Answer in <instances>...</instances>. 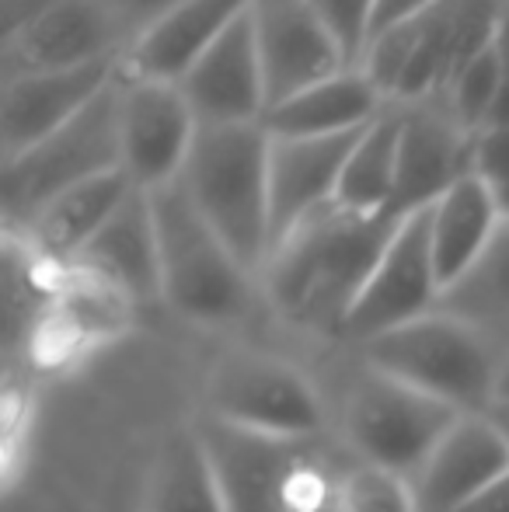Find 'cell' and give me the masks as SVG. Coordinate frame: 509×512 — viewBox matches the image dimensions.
Instances as JSON below:
<instances>
[{
	"label": "cell",
	"mask_w": 509,
	"mask_h": 512,
	"mask_svg": "<svg viewBox=\"0 0 509 512\" xmlns=\"http://www.w3.org/2000/svg\"><path fill=\"white\" fill-rule=\"evenodd\" d=\"M129 32L112 0H53L25 28L4 35V81L123 60Z\"/></svg>",
	"instance_id": "10"
},
{
	"label": "cell",
	"mask_w": 509,
	"mask_h": 512,
	"mask_svg": "<svg viewBox=\"0 0 509 512\" xmlns=\"http://www.w3.org/2000/svg\"><path fill=\"white\" fill-rule=\"evenodd\" d=\"M499 81H503V46H499V39H496L454 77L447 95H440V98L450 105L454 119L461 122L468 133H478V129L485 126V119H489L492 105H496Z\"/></svg>",
	"instance_id": "27"
},
{
	"label": "cell",
	"mask_w": 509,
	"mask_h": 512,
	"mask_svg": "<svg viewBox=\"0 0 509 512\" xmlns=\"http://www.w3.org/2000/svg\"><path fill=\"white\" fill-rule=\"evenodd\" d=\"M123 168L119 81L32 150L4 161V230H21L56 196Z\"/></svg>",
	"instance_id": "5"
},
{
	"label": "cell",
	"mask_w": 509,
	"mask_h": 512,
	"mask_svg": "<svg viewBox=\"0 0 509 512\" xmlns=\"http://www.w3.org/2000/svg\"><path fill=\"white\" fill-rule=\"evenodd\" d=\"M443 286L433 262V234L429 209L412 213L398 223L391 244L377 262L363 297L356 300L346 324V338L367 345L370 338L387 335L408 321L433 314L440 307Z\"/></svg>",
	"instance_id": "12"
},
{
	"label": "cell",
	"mask_w": 509,
	"mask_h": 512,
	"mask_svg": "<svg viewBox=\"0 0 509 512\" xmlns=\"http://www.w3.org/2000/svg\"><path fill=\"white\" fill-rule=\"evenodd\" d=\"M133 189L136 185L129 182V175L123 168L109 171V175H98V178H91V182L56 196L53 203L46 209H39L25 227L11 230V234H18L46 265L67 269V265L88 248L91 237L109 223V216L126 203V196Z\"/></svg>",
	"instance_id": "21"
},
{
	"label": "cell",
	"mask_w": 509,
	"mask_h": 512,
	"mask_svg": "<svg viewBox=\"0 0 509 512\" xmlns=\"http://www.w3.org/2000/svg\"><path fill=\"white\" fill-rule=\"evenodd\" d=\"M252 21L269 108L349 70L342 49L307 0H252Z\"/></svg>",
	"instance_id": "14"
},
{
	"label": "cell",
	"mask_w": 509,
	"mask_h": 512,
	"mask_svg": "<svg viewBox=\"0 0 509 512\" xmlns=\"http://www.w3.org/2000/svg\"><path fill=\"white\" fill-rule=\"evenodd\" d=\"M485 415L492 418V425H496V429L503 432V439L509 443V401H496V405L485 411Z\"/></svg>",
	"instance_id": "34"
},
{
	"label": "cell",
	"mask_w": 509,
	"mask_h": 512,
	"mask_svg": "<svg viewBox=\"0 0 509 512\" xmlns=\"http://www.w3.org/2000/svg\"><path fill=\"white\" fill-rule=\"evenodd\" d=\"M199 119L178 84L119 74V136L123 171L143 192L178 182L196 140Z\"/></svg>",
	"instance_id": "13"
},
{
	"label": "cell",
	"mask_w": 509,
	"mask_h": 512,
	"mask_svg": "<svg viewBox=\"0 0 509 512\" xmlns=\"http://www.w3.org/2000/svg\"><path fill=\"white\" fill-rule=\"evenodd\" d=\"M147 512H227L196 425L168 432L150 471Z\"/></svg>",
	"instance_id": "25"
},
{
	"label": "cell",
	"mask_w": 509,
	"mask_h": 512,
	"mask_svg": "<svg viewBox=\"0 0 509 512\" xmlns=\"http://www.w3.org/2000/svg\"><path fill=\"white\" fill-rule=\"evenodd\" d=\"M178 88L196 112L199 126L262 122L265 108H269V95H265L252 4L199 56L196 67L178 81Z\"/></svg>",
	"instance_id": "16"
},
{
	"label": "cell",
	"mask_w": 509,
	"mask_h": 512,
	"mask_svg": "<svg viewBox=\"0 0 509 512\" xmlns=\"http://www.w3.org/2000/svg\"><path fill=\"white\" fill-rule=\"evenodd\" d=\"M475 175L489 189L509 185V129H482V133H475Z\"/></svg>",
	"instance_id": "30"
},
{
	"label": "cell",
	"mask_w": 509,
	"mask_h": 512,
	"mask_svg": "<svg viewBox=\"0 0 509 512\" xmlns=\"http://www.w3.org/2000/svg\"><path fill=\"white\" fill-rule=\"evenodd\" d=\"M398 178L387 213L405 220L436 206L461 178L475 175V133L461 126L443 98L398 105Z\"/></svg>",
	"instance_id": "11"
},
{
	"label": "cell",
	"mask_w": 509,
	"mask_h": 512,
	"mask_svg": "<svg viewBox=\"0 0 509 512\" xmlns=\"http://www.w3.org/2000/svg\"><path fill=\"white\" fill-rule=\"evenodd\" d=\"M496 401H509V356L499 366V387H496Z\"/></svg>",
	"instance_id": "35"
},
{
	"label": "cell",
	"mask_w": 509,
	"mask_h": 512,
	"mask_svg": "<svg viewBox=\"0 0 509 512\" xmlns=\"http://www.w3.org/2000/svg\"><path fill=\"white\" fill-rule=\"evenodd\" d=\"M161 248V300L196 324H231L252 300V272L206 223L182 182L147 192Z\"/></svg>",
	"instance_id": "3"
},
{
	"label": "cell",
	"mask_w": 509,
	"mask_h": 512,
	"mask_svg": "<svg viewBox=\"0 0 509 512\" xmlns=\"http://www.w3.org/2000/svg\"><path fill=\"white\" fill-rule=\"evenodd\" d=\"M119 63L102 60L74 70H49V74H21L4 81L0 98V147L4 161L32 150L56 129L74 122L98 95L119 81Z\"/></svg>",
	"instance_id": "15"
},
{
	"label": "cell",
	"mask_w": 509,
	"mask_h": 512,
	"mask_svg": "<svg viewBox=\"0 0 509 512\" xmlns=\"http://www.w3.org/2000/svg\"><path fill=\"white\" fill-rule=\"evenodd\" d=\"M492 196H496V203H499V213H503V220H509V185H499V189H492Z\"/></svg>",
	"instance_id": "36"
},
{
	"label": "cell",
	"mask_w": 509,
	"mask_h": 512,
	"mask_svg": "<svg viewBox=\"0 0 509 512\" xmlns=\"http://www.w3.org/2000/svg\"><path fill=\"white\" fill-rule=\"evenodd\" d=\"M454 512H509V474L492 481L489 488H482L475 499L464 502V506Z\"/></svg>",
	"instance_id": "33"
},
{
	"label": "cell",
	"mask_w": 509,
	"mask_h": 512,
	"mask_svg": "<svg viewBox=\"0 0 509 512\" xmlns=\"http://www.w3.org/2000/svg\"><path fill=\"white\" fill-rule=\"evenodd\" d=\"M461 418L464 411L450 408L447 401L429 398L367 366V373L349 391L346 432L363 464L408 478L429 464L436 446Z\"/></svg>",
	"instance_id": "6"
},
{
	"label": "cell",
	"mask_w": 509,
	"mask_h": 512,
	"mask_svg": "<svg viewBox=\"0 0 509 512\" xmlns=\"http://www.w3.org/2000/svg\"><path fill=\"white\" fill-rule=\"evenodd\" d=\"M307 4L314 7V14L328 28L335 46L342 49L346 67L360 70L363 53H367V42H370V11H374V0H307Z\"/></svg>",
	"instance_id": "29"
},
{
	"label": "cell",
	"mask_w": 509,
	"mask_h": 512,
	"mask_svg": "<svg viewBox=\"0 0 509 512\" xmlns=\"http://www.w3.org/2000/svg\"><path fill=\"white\" fill-rule=\"evenodd\" d=\"M269 150L272 136L262 122L199 126L185 161L182 189L224 237L248 272L262 276L269 262Z\"/></svg>",
	"instance_id": "2"
},
{
	"label": "cell",
	"mask_w": 509,
	"mask_h": 512,
	"mask_svg": "<svg viewBox=\"0 0 509 512\" xmlns=\"http://www.w3.org/2000/svg\"><path fill=\"white\" fill-rule=\"evenodd\" d=\"M398 223L391 213H353L335 199L307 213L269 251L262 269L265 293L279 317L311 335H346L349 314Z\"/></svg>",
	"instance_id": "1"
},
{
	"label": "cell",
	"mask_w": 509,
	"mask_h": 512,
	"mask_svg": "<svg viewBox=\"0 0 509 512\" xmlns=\"http://www.w3.org/2000/svg\"><path fill=\"white\" fill-rule=\"evenodd\" d=\"M433 4L436 0H374V11H370V42L394 32V28L408 25V21L419 18V14Z\"/></svg>",
	"instance_id": "31"
},
{
	"label": "cell",
	"mask_w": 509,
	"mask_h": 512,
	"mask_svg": "<svg viewBox=\"0 0 509 512\" xmlns=\"http://www.w3.org/2000/svg\"><path fill=\"white\" fill-rule=\"evenodd\" d=\"M367 129V126H363ZM356 133L318 136V140H276L269 150V251L304 220L307 213L332 203L339 178L353 154Z\"/></svg>",
	"instance_id": "17"
},
{
	"label": "cell",
	"mask_w": 509,
	"mask_h": 512,
	"mask_svg": "<svg viewBox=\"0 0 509 512\" xmlns=\"http://www.w3.org/2000/svg\"><path fill=\"white\" fill-rule=\"evenodd\" d=\"M367 366L464 415H485L496 405L503 356L461 317L433 314L408 321L363 345Z\"/></svg>",
	"instance_id": "4"
},
{
	"label": "cell",
	"mask_w": 509,
	"mask_h": 512,
	"mask_svg": "<svg viewBox=\"0 0 509 512\" xmlns=\"http://www.w3.org/2000/svg\"><path fill=\"white\" fill-rule=\"evenodd\" d=\"M503 213L492 189L478 175H468L429 206V234H433V262L440 286L450 290L496 237Z\"/></svg>",
	"instance_id": "23"
},
{
	"label": "cell",
	"mask_w": 509,
	"mask_h": 512,
	"mask_svg": "<svg viewBox=\"0 0 509 512\" xmlns=\"http://www.w3.org/2000/svg\"><path fill=\"white\" fill-rule=\"evenodd\" d=\"M220 422L283 439H311L325 425L318 391L297 366L262 352H231L210 373L206 408Z\"/></svg>",
	"instance_id": "7"
},
{
	"label": "cell",
	"mask_w": 509,
	"mask_h": 512,
	"mask_svg": "<svg viewBox=\"0 0 509 512\" xmlns=\"http://www.w3.org/2000/svg\"><path fill=\"white\" fill-rule=\"evenodd\" d=\"M342 512H415V485L408 478L374 464H360L339 485Z\"/></svg>",
	"instance_id": "28"
},
{
	"label": "cell",
	"mask_w": 509,
	"mask_h": 512,
	"mask_svg": "<svg viewBox=\"0 0 509 512\" xmlns=\"http://www.w3.org/2000/svg\"><path fill=\"white\" fill-rule=\"evenodd\" d=\"M384 108V95L367 81L363 70H342L272 105L262 115V126L276 140H318V136L356 133L370 126Z\"/></svg>",
	"instance_id": "22"
},
{
	"label": "cell",
	"mask_w": 509,
	"mask_h": 512,
	"mask_svg": "<svg viewBox=\"0 0 509 512\" xmlns=\"http://www.w3.org/2000/svg\"><path fill=\"white\" fill-rule=\"evenodd\" d=\"M503 0H436L405 28L408 67L391 105H412L447 95L454 77L499 39Z\"/></svg>",
	"instance_id": "9"
},
{
	"label": "cell",
	"mask_w": 509,
	"mask_h": 512,
	"mask_svg": "<svg viewBox=\"0 0 509 512\" xmlns=\"http://www.w3.org/2000/svg\"><path fill=\"white\" fill-rule=\"evenodd\" d=\"M248 4L252 0H185L129 42L119 70L136 81L178 84Z\"/></svg>",
	"instance_id": "19"
},
{
	"label": "cell",
	"mask_w": 509,
	"mask_h": 512,
	"mask_svg": "<svg viewBox=\"0 0 509 512\" xmlns=\"http://www.w3.org/2000/svg\"><path fill=\"white\" fill-rule=\"evenodd\" d=\"M436 310L461 317L499 356H509V220L499 223L485 255L443 290Z\"/></svg>",
	"instance_id": "24"
},
{
	"label": "cell",
	"mask_w": 509,
	"mask_h": 512,
	"mask_svg": "<svg viewBox=\"0 0 509 512\" xmlns=\"http://www.w3.org/2000/svg\"><path fill=\"white\" fill-rule=\"evenodd\" d=\"M398 140H401V115L398 105H387L356 140L346 168L339 178L335 203L353 213H387L398 178Z\"/></svg>",
	"instance_id": "26"
},
{
	"label": "cell",
	"mask_w": 509,
	"mask_h": 512,
	"mask_svg": "<svg viewBox=\"0 0 509 512\" xmlns=\"http://www.w3.org/2000/svg\"><path fill=\"white\" fill-rule=\"evenodd\" d=\"M112 4H116L119 18H123L126 32H129V42H133L143 28H150L154 21H161L164 14L175 11V7L185 4V0H112Z\"/></svg>",
	"instance_id": "32"
},
{
	"label": "cell",
	"mask_w": 509,
	"mask_h": 512,
	"mask_svg": "<svg viewBox=\"0 0 509 512\" xmlns=\"http://www.w3.org/2000/svg\"><path fill=\"white\" fill-rule=\"evenodd\" d=\"M196 432L217 474L227 512H290L297 481L311 464V439H283L238 429L210 411L196 415Z\"/></svg>",
	"instance_id": "8"
},
{
	"label": "cell",
	"mask_w": 509,
	"mask_h": 512,
	"mask_svg": "<svg viewBox=\"0 0 509 512\" xmlns=\"http://www.w3.org/2000/svg\"><path fill=\"white\" fill-rule=\"evenodd\" d=\"M98 283L112 286L133 304L164 297L161 293V248L150 213V196L133 189L126 203L109 216L102 230L88 241V248L67 265Z\"/></svg>",
	"instance_id": "18"
},
{
	"label": "cell",
	"mask_w": 509,
	"mask_h": 512,
	"mask_svg": "<svg viewBox=\"0 0 509 512\" xmlns=\"http://www.w3.org/2000/svg\"><path fill=\"white\" fill-rule=\"evenodd\" d=\"M509 474V443L489 415H464L415 481L419 512H454Z\"/></svg>",
	"instance_id": "20"
}]
</instances>
